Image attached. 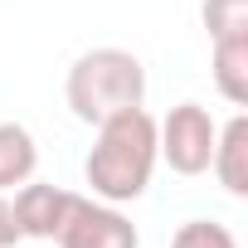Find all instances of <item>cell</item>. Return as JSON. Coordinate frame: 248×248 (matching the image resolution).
<instances>
[{
    "label": "cell",
    "mask_w": 248,
    "mask_h": 248,
    "mask_svg": "<svg viewBox=\"0 0 248 248\" xmlns=\"http://www.w3.org/2000/svg\"><path fill=\"white\" fill-rule=\"evenodd\" d=\"M209 68H214V88L224 102L248 107V34H224L209 39Z\"/></svg>",
    "instance_id": "obj_7"
},
{
    "label": "cell",
    "mask_w": 248,
    "mask_h": 248,
    "mask_svg": "<svg viewBox=\"0 0 248 248\" xmlns=\"http://www.w3.org/2000/svg\"><path fill=\"white\" fill-rule=\"evenodd\" d=\"M200 20H204L209 39L248 34V0H204V5H200Z\"/></svg>",
    "instance_id": "obj_9"
},
{
    "label": "cell",
    "mask_w": 248,
    "mask_h": 248,
    "mask_svg": "<svg viewBox=\"0 0 248 248\" xmlns=\"http://www.w3.org/2000/svg\"><path fill=\"white\" fill-rule=\"evenodd\" d=\"M63 97H68V112L88 127H97L112 112L146 107V63L132 49L97 44L73 59V68L63 78Z\"/></svg>",
    "instance_id": "obj_2"
},
{
    "label": "cell",
    "mask_w": 248,
    "mask_h": 248,
    "mask_svg": "<svg viewBox=\"0 0 248 248\" xmlns=\"http://www.w3.org/2000/svg\"><path fill=\"white\" fill-rule=\"evenodd\" d=\"M15 224H20V238H49L54 243V233H59V224H63V214H68V204H73V190H63V185H49V180H25L20 190H15Z\"/></svg>",
    "instance_id": "obj_5"
},
{
    "label": "cell",
    "mask_w": 248,
    "mask_h": 248,
    "mask_svg": "<svg viewBox=\"0 0 248 248\" xmlns=\"http://www.w3.org/2000/svg\"><path fill=\"white\" fill-rule=\"evenodd\" d=\"M54 243L59 248H141V233L122 214V204H107V200H93V195H73Z\"/></svg>",
    "instance_id": "obj_4"
},
{
    "label": "cell",
    "mask_w": 248,
    "mask_h": 248,
    "mask_svg": "<svg viewBox=\"0 0 248 248\" xmlns=\"http://www.w3.org/2000/svg\"><path fill=\"white\" fill-rule=\"evenodd\" d=\"M20 243V224H15V204H10V195L0 190V248H15Z\"/></svg>",
    "instance_id": "obj_11"
},
{
    "label": "cell",
    "mask_w": 248,
    "mask_h": 248,
    "mask_svg": "<svg viewBox=\"0 0 248 248\" xmlns=\"http://www.w3.org/2000/svg\"><path fill=\"white\" fill-rule=\"evenodd\" d=\"M156 117L146 107H127V112H112L97 122V137L93 151L83 161V180L93 190V200L107 204H132L151 190L156 175Z\"/></svg>",
    "instance_id": "obj_1"
},
{
    "label": "cell",
    "mask_w": 248,
    "mask_h": 248,
    "mask_svg": "<svg viewBox=\"0 0 248 248\" xmlns=\"http://www.w3.org/2000/svg\"><path fill=\"white\" fill-rule=\"evenodd\" d=\"M170 248H238L233 229L229 224H214V219H185L170 238Z\"/></svg>",
    "instance_id": "obj_10"
},
{
    "label": "cell",
    "mask_w": 248,
    "mask_h": 248,
    "mask_svg": "<svg viewBox=\"0 0 248 248\" xmlns=\"http://www.w3.org/2000/svg\"><path fill=\"white\" fill-rule=\"evenodd\" d=\"M39 166V146L30 127L20 122H0V190H20Z\"/></svg>",
    "instance_id": "obj_8"
},
{
    "label": "cell",
    "mask_w": 248,
    "mask_h": 248,
    "mask_svg": "<svg viewBox=\"0 0 248 248\" xmlns=\"http://www.w3.org/2000/svg\"><path fill=\"white\" fill-rule=\"evenodd\" d=\"M214 137H219V122L200 102H175L156 122V151L175 175H204L214 156Z\"/></svg>",
    "instance_id": "obj_3"
},
{
    "label": "cell",
    "mask_w": 248,
    "mask_h": 248,
    "mask_svg": "<svg viewBox=\"0 0 248 248\" xmlns=\"http://www.w3.org/2000/svg\"><path fill=\"white\" fill-rule=\"evenodd\" d=\"M209 170L219 175V185H224L233 200H248V117H243V112H233L224 127H219Z\"/></svg>",
    "instance_id": "obj_6"
}]
</instances>
